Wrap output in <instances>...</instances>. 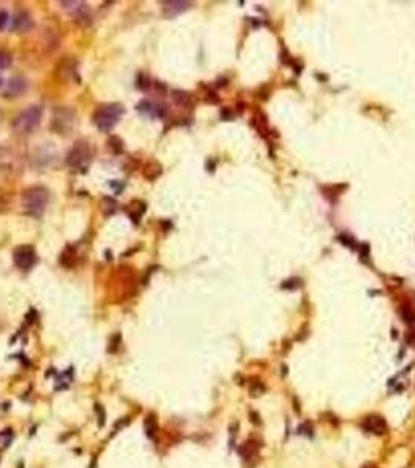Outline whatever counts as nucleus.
<instances>
[{
    "mask_svg": "<svg viewBox=\"0 0 415 468\" xmlns=\"http://www.w3.org/2000/svg\"><path fill=\"white\" fill-rule=\"evenodd\" d=\"M96 414H97V423L99 426H105V420H106V414H105V409L102 404H96Z\"/></svg>",
    "mask_w": 415,
    "mask_h": 468,
    "instance_id": "dca6fc26",
    "label": "nucleus"
},
{
    "mask_svg": "<svg viewBox=\"0 0 415 468\" xmlns=\"http://www.w3.org/2000/svg\"><path fill=\"white\" fill-rule=\"evenodd\" d=\"M77 113L67 106H58L53 111L52 117V128L58 135H69L72 128L77 127Z\"/></svg>",
    "mask_w": 415,
    "mask_h": 468,
    "instance_id": "39448f33",
    "label": "nucleus"
},
{
    "mask_svg": "<svg viewBox=\"0 0 415 468\" xmlns=\"http://www.w3.org/2000/svg\"><path fill=\"white\" fill-rule=\"evenodd\" d=\"M50 192L41 184L30 186L22 192V209L32 217H41L49 203Z\"/></svg>",
    "mask_w": 415,
    "mask_h": 468,
    "instance_id": "f257e3e1",
    "label": "nucleus"
},
{
    "mask_svg": "<svg viewBox=\"0 0 415 468\" xmlns=\"http://www.w3.org/2000/svg\"><path fill=\"white\" fill-rule=\"evenodd\" d=\"M108 142H109V148L112 147L116 153H119V151H122V148H124V142H122L121 139H119L117 136H112V138H111V139H109Z\"/></svg>",
    "mask_w": 415,
    "mask_h": 468,
    "instance_id": "f3484780",
    "label": "nucleus"
},
{
    "mask_svg": "<svg viewBox=\"0 0 415 468\" xmlns=\"http://www.w3.org/2000/svg\"><path fill=\"white\" fill-rule=\"evenodd\" d=\"M0 86H2V78H0Z\"/></svg>",
    "mask_w": 415,
    "mask_h": 468,
    "instance_id": "4be33fe9",
    "label": "nucleus"
},
{
    "mask_svg": "<svg viewBox=\"0 0 415 468\" xmlns=\"http://www.w3.org/2000/svg\"><path fill=\"white\" fill-rule=\"evenodd\" d=\"M5 439V445H10V442H11V439H13V431L11 429H5V432H2L0 434Z\"/></svg>",
    "mask_w": 415,
    "mask_h": 468,
    "instance_id": "aec40b11",
    "label": "nucleus"
},
{
    "mask_svg": "<svg viewBox=\"0 0 415 468\" xmlns=\"http://www.w3.org/2000/svg\"><path fill=\"white\" fill-rule=\"evenodd\" d=\"M362 428L367 431V432H372V434H384L387 431V423L385 420L379 415H368L364 418L362 421Z\"/></svg>",
    "mask_w": 415,
    "mask_h": 468,
    "instance_id": "6e6552de",
    "label": "nucleus"
},
{
    "mask_svg": "<svg viewBox=\"0 0 415 468\" xmlns=\"http://www.w3.org/2000/svg\"><path fill=\"white\" fill-rule=\"evenodd\" d=\"M25 89H27V81H25V78H22V77H14V78L10 80L5 94H7L8 97H17V96H20V94H24Z\"/></svg>",
    "mask_w": 415,
    "mask_h": 468,
    "instance_id": "9d476101",
    "label": "nucleus"
},
{
    "mask_svg": "<svg viewBox=\"0 0 415 468\" xmlns=\"http://www.w3.org/2000/svg\"><path fill=\"white\" fill-rule=\"evenodd\" d=\"M241 454H242V457H245V459H248V457H251L253 454H256L258 453V447L255 445V442H245L242 447H241Z\"/></svg>",
    "mask_w": 415,
    "mask_h": 468,
    "instance_id": "ddd939ff",
    "label": "nucleus"
},
{
    "mask_svg": "<svg viewBox=\"0 0 415 468\" xmlns=\"http://www.w3.org/2000/svg\"><path fill=\"white\" fill-rule=\"evenodd\" d=\"M42 120V108L39 105H30L22 109L13 120V128L19 135L33 133Z\"/></svg>",
    "mask_w": 415,
    "mask_h": 468,
    "instance_id": "7ed1b4c3",
    "label": "nucleus"
},
{
    "mask_svg": "<svg viewBox=\"0 0 415 468\" xmlns=\"http://www.w3.org/2000/svg\"><path fill=\"white\" fill-rule=\"evenodd\" d=\"M59 5H61L63 8H66V10H69V11H72V13H77V11H80L81 8H84L86 7V4L84 2H59Z\"/></svg>",
    "mask_w": 415,
    "mask_h": 468,
    "instance_id": "2eb2a0df",
    "label": "nucleus"
},
{
    "mask_svg": "<svg viewBox=\"0 0 415 468\" xmlns=\"http://www.w3.org/2000/svg\"><path fill=\"white\" fill-rule=\"evenodd\" d=\"M141 113L144 114H150V116H158L159 114V109H158V105H155L153 102L150 100H142L139 102V105L136 106Z\"/></svg>",
    "mask_w": 415,
    "mask_h": 468,
    "instance_id": "9b49d317",
    "label": "nucleus"
},
{
    "mask_svg": "<svg viewBox=\"0 0 415 468\" xmlns=\"http://www.w3.org/2000/svg\"><path fill=\"white\" fill-rule=\"evenodd\" d=\"M11 28L16 31V33H27V31H30L33 28L32 16L24 10H19L17 13H14L13 19H11Z\"/></svg>",
    "mask_w": 415,
    "mask_h": 468,
    "instance_id": "0eeeda50",
    "label": "nucleus"
},
{
    "mask_svg": "<svg viewBox=\"0 0 415 468\" xmlns=\"http://www.w3.org/2000/svg\"><path fill=\"white\" fill-rule=\"evenodd\" d=\"M13 261L17 269L20 270H30L38 261L36 250L32 245H19L13 252Z\"/></svg>",
    "mask_w": 415,
    "mask_h": 468,
    "instance_id": "423d86ee",
    "label": "nucleus"
},
{
    "mask_svg": "<svg viewBox=\"0 0 415 468\" xmlns=\"http://www.w3.org/2000/svg\"><path fill=\"white\" fill-rule=\"evenodd\" d=\"M161 5H163V14L166 17H175L176 14L186 11L191 7L189 2H176V0L175 2H163Z\"/></svg>",
    "mask_w": 415,
    "mask_h": 468,
    "instance_id": "1a4fd4ad",
    "label": "nucleus"
},
{
    "mask_svg": "<svg viewBox=\"0 0 415 468\" xmlns=\"http://www.w3.org/2000/svg\"><path fill=\"white\" fill-rule=\"evenodd\" d=\"M173 97H175V100L178 102V103H183V105H186L188 102H189V96L186 92H181V91H176L175 94H173Z\"/></svg>",
    "mask_w": 415,
    "mask_h": 468,
    "instance_id": "a211bd4d",
    "label": "nucleus"
},
{
    "mask_svg": "<svg viewBox=\"0 0 415 468\" xmlns=\"http://www.w3.org/2000/svg\"><path fill=\"white\" fill-rule=\"evenodd\" d=\"M124 113H125V109L121 103H106V105L99 106L94 113L96 127L103 133L111 131L117 125L119 119L122 117Z\"/></svg>",
    "mask_w": 415,
    "mask_h": 468,
    "instance_id": "20e7f679",
    "label": "nucleus"
},
{
    "mask_svg": "<svg viewBox=\"0 0 415 468\" xmlns=\"http://www.w3.org/2000/svg\"><path fill=\"white\" fill-rule=\"evenodd\" d=\"M10 22V14L7 11H0V31L5 30Z\"/></svg>",
    "mask_w": 415,
    "mask_h": 468,
    "instance_id": "6ab92c4d",
    "label": "nucleus"
},
{
    "mask_svg": "<svg viewBox=\"0 0 415 468\" xmlns=\"http://www.w3.org/2000/svg\"><path fill=\"white\" fill-rule=\"evenodd\" d=\"M13 62L11 53H8L7 50H0V71H7Z\"/></svg>",
    "mask_w": 415,
    "mask_h": 468,
    "instance_id": "4468645a",
    "label": "nucleus"
},
{
    "mask_svg": "<svg viewBox=\"0 0 415 468\" xmlns=\"http://www.w3.org/2000/svg\"><path fill=\"white\" fill-rule=\"evenodd\" d=\"M144 428H145V434L148 439H155L156 435V431H158V425H156V420L153 415H148L144 421Z\"/></svg>",
    "mask_w": 415,
    "mask_h": 468,
    "instance_id": "f8f14e48",
    "label": "nucleus"
},
{
    "mask_svg": "<svg viewBox=\"0 0 415 468\" xmlns=\"http://www.w3.org/2000/svg\"><path fill=\"white\" fill-rule=\"evenodd\" d=\"M94 158V150L93 145L89 144V141L86 139H80L74 144V147L69 150L66 163L69 167L80 170V172H86L87 167L91 166Z\"/></svg>",
    "mask_w": 415,
    "mask_h": 468,
    "instance_id": "f03ea898",
    "label": "nucleus"
},
{
    "mask_svg": "<svg viewBox=\"0 0 415 468\" xmlns=\"http://www.w3.org/2000/svg\"><path fill=\"white\" fill-rule=\"evenodd\" d=\"M364 468H376V466H364Z\"/></svg>",
    "mask_w": 415,
    "mask_h": 468,
    "instance_id": "412c9836",
    "label": "nucleus"
}]
</instances>
